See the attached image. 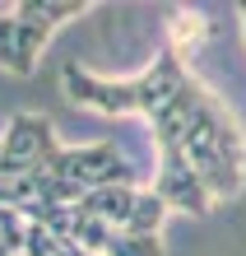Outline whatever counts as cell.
<instances>
[{
	"instance_id": "cell-1",
	"label": "cell",
	"mask_w": 246,
	"mask_h": 256,
	"mask_svg": "<svg viewBox=\"0 0 246 256\" xmlns=\"http://www.w3.org/2000/svg\"><path fill=\"white\" fill-rule=\"evenodd\" d=\"M144 122L153 135V154H158V172H153L149 191L167 210L200 219L209 214L214 200H233L242 191L246 135L233 108L195 74H186Z\"/></svg>"
},
{
	"instance_id": "cell-6",
	"label": "cell",
	"mask_w": 246,
	"mask_h": 256,
	"mask_svg": "<svg viewBox=\"0 0 246 256\" xmlns=\"http://www.w3.org/2000/svg\"><path fill=\"white\" fill-rule=\"evenodd\" d=\"M237 19H242V33H246V5H242V10H237Z\"/></svg>"
},
{
	"instance_id": "cell-5",
	"label": "cell",
	"mask_w": 246,
	"mask_h": 256,
	"mask_svg": "<svg viewBox=\"0 0 246 256\" xmlns=\"http://www.w3.org/2000/svg\"><path fill=\"white\" fill-rule=\"evenodd\" d=\"M28 252V219L19 210L0 205V256H23Z\"/></svg>"
},
{
	"instance_id": "cell-4",
	"label": "cell",
	"mask_w": 246,
	"mask_h": 256,
	"mask_svg": "<svg viewBox=\"0 0 246 256\" xmlns=\"http://www.w3.org/2000/svg\"><path fill=\"white\" fill-rule=\"evenodd\" d=\"M205 33H209V19L200 10H172L167 14V47H172L177 56L195 52L200 42H205Z\"/></svg>"
},
{
	"instance_id": "cell-3",
	"label": "cell",
	"mask_w": 246,
	"mask_h": 256,
	"mask_svg": "<svg viewBox=\"0 0 246 256\" xmlns=\"http://www.w3.org/2000/svg\"><path fill=\"white\" fill-rule=\"evenodd\" d=\"M56 149H60V140L47 116L19 112L0 135V177H33L56 158Z\"/></svg>"
},
{
	"instance_id": "cell-2",
	"label": "cell",
	"mask_w": 246,
	"mask_h": 256,
	"mask_svg": "<svg viewBox=\"0 0 246 256\" xmlns=\"http://www.w3.org/2000/svg\"><path fill=\"white\" fill-rule=\"evenodd\" d=\"M84 10V0H23L14 14H0V70L33 74L47 38Z\"/></svg>"
}]
</instances>
